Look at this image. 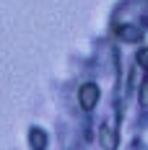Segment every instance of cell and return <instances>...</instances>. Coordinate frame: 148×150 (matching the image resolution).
Segmentation results:
<instances>
[{
  "mask_svg": "<svg viewBox=\"0 0 148 150\" xmlns=\"http://www.w3.org/2000/svg\"><path fill=\"white\" fill-rule=\"evenodd\" d=\"M140 101H143V106H148V86L143 88V96H140Z\"/></svg>",
  "mask_w": 148,
  "mask_h": 150,
  "instance_id": "5",
  "label": "cell"
},
{
  "mask_svg": "<svg viewBox=\"0 0 148 150\" xmlns=\"http://www.w3.org/2000/svg\"><path fill=\"white\" fill-rule=\"evenodd\" d=\"M31 137H34V150H42L44 145H42V135L39 132H31Z\"/></svg>",
  "mask_w": 148,
  "mask_h": 150,
  "instance_id": "2",
  "label": "cell"
},
{
  "mask_svg": "<svg viewBox=\"0 0 148 150\" xmlns=\"http://www.w3.org/2000/svg\"><path fill=\"white\" fill-rule=\"evenodd\" d=\"M138 60H140L143 67H148V52H140V54H138Z\"/></svg>",
  "mask_w": 148,
  "mask_h": 150,
  "instance_id": "4",
  "label": "cell"
},
{
  "mask_svg": "<svg viewBox=\"0 0 148 150\" xmlns=\"http://www.w3.org/2000/svg\"><path fill=\"white\" fill-rule=\"evenodd\" d=\"M122 36H133V39H138L140 31H138V29H122Z\"/></svg>",
  "mask_w": 148,
  "mask_h": 150,
  "instance_id": "3",
  "label": "cell"
},
{
  "mask_svg": "<svg viewBox=\"0 0 148 150\" xmlns=\"http://www.w3.org/2000/svg\"><path fill=\"white\" fill-rule=\"evenodd\" d=\"M96 98H99V88L96 86H83L81 88V104H83V109H91L96 104Z\"/></svg>",
  "mask_w": 148,
  "mask_h": 150,
  "instance_id": "1",
  "label": "cell"
}]
</instances>
